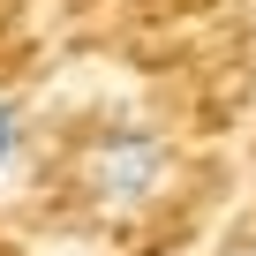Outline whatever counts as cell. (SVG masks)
I'll list each match as a JSON object with an SVG mask.
<instances>
[{
  "instance_id": "6da1fadb",
  "label": "cell",
  "mask_w": 256,
  "mask_h": 256,
  "mask_svg": "<svg viewBox=\"0 0 256 256\" xmlns=\"http://www.w3.org/2000/svg\"><path fill=\"white\" fill-rule=\"evenodd\" d=\"M174 181V144L158 136L151 120H98L83 151H76V188L90 211L106 218H136L166 196Z\"/></svg>"
},
{
  "instance_id": "3957f363",
  "label": "cell",
  "mask_w": 256,
  "mask_h": 256,
  "mask_svg": "<svg viewBox=\"0 0 256 256\" xmlns=\"http://www.w3.org/2000/svg\"><path fill=\"white\" fill-rule=\"evenodd\" d=\"M226 256H256V234H241V241H234V248H226Z\"/></svg>"
},
{
  "instance_id": "7a4b0ae2",
  "label": "cell",
  "mask_w": 256,
  "mask_h": 256,
  "mask_svg": "<svg viewBox=\"0 0 256 256\" xmlns=\"http://www.w3.org/2000/svg\"><path fill=\"white\" fill-rule=\"evenodd\" d=\"M16 158H23V106L0 98V174H8Z\"/></svg>"
}]
</instances>
